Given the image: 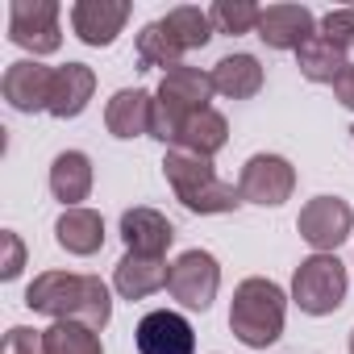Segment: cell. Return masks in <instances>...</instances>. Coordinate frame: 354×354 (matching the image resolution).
<instances>
[{"instance_id":"obj_1","label":"cell","mask_w":354,"mask_h":354,"mask_svg":"<svg viewBox=\"0 0 354 354\" xmlns=\"http://www.w3.org/2000/svg\"><path fill=\"white\" fill-rule=\"evenodd\" d=\"M26 304L34 313H46L55 321H84L92 329H104L113 317V300L100 275H71V271H42L26 288Z\"/></svg>"},{"instance_id":"obj_2","label":"cell","mask_w":354,"mask_h":354,"mask_svg":"<svg viewBox=\"0 0 354 354\" xmlns=\"http://www.w3.org/2000/svg\"><path fill=\"white\" fill-rule=\"evenodd\" d=\"M162 175L188 213H234L242 205V192L234 184H221L213 158L188 154V150H167L162 158Z\"/></svg>"},{"instance_id":"obj_3","label":"cell","mask_w":354,"mask_h":354,"mask_svg":"<svg viewBox=\"0 0 354 354\" xmlns=\"http://www.w3.org/2000/svg\"><path fill=\"white\" fill-rule=\"evenodd\" d=\"M283 317H288V296L279 283H271L263 275L238 283L234 308H230V329L242 346H250V350L275 346L283 333Z\"/></svg>"},{"instance_id":"obj_4","label":"cell","mask_w":354,"mask_h":354,"mask_svg":"<svg viewBox=\"0 0 354 354\" xmlns=\"http://www.w3.org/2000/svg\"><path fill=\"white\" fill-rule=\"evenodd\" d=\"M213 75L209 71H196V67H175L162 75L158 92H154V121H150V138L158 142H171V146H180V133L188 125L192 113L209 109L213 100Z\"/></svg>"},{"instance_id":"obj_5","label":"cell","mask_w":354,"mask_h":354,"mask_svg":"<svg viewBox=\"0 0 354 354\" xmlns=\"http://www.w3.org/2000/svg\"><path fill=\"white\" fill-rule=\"evenodd\" d=\"M292 300L308 317H325V313L342 308V300H346V267L337 263V254L304 259L296 267V275H292Z\"/></svg>"},{"instance_id":"obj_6","label":"cell","mask_w":354,"mask_h":354,"mask_svg":"<svg viewBox=\"0 0 354 354\" xmlns=\"http://www.w3.org/2000/svg\"><path fill=\"white\" fill-rule=\"evenodd\" d=\"M217 288H221V267H217V259L209 250H184L180 259L171 263L167 292L180 300L184 308L205 313L217 300Z\"/></svg>"},{"instance_id":"obj_7","label":"cell","mask_w":354,"mask_h":354,"mask_svg":"<svg viewBox=\"0 0 354 354\" xmlns=\"http://www.w3.org/2000/svg\"><path fill=\"white\" fill-rule=\"evenodd\" d=\"M9 42L34 55H55L63 46L59 5L55 0H13L9 9Z\"/></svg>"},{"instance_id":"obj_8","label":"cell","mask_w":354,"mask_h":354,"mask_svg":"<svg viewBox=\"0 0 354 354\" xmlns=\"http://www.w3.org/2000/svg\"><path fill=\"white\" fill-rule=\"evenodd\" d=\"M292 188H296V171H292V162L283 154H254V158H246L242 180H238L242 201L263 205V209L283 205L292 196Z\"/></svg>"},{"instance_id":"obj_9","label":"cell","mask_w":354,"mask_h":354,"mask_svg":"<svg viewBox=\"0 0 354 354\" xmlns=\"http://www.w3.org/2000/svg\"><path fill=\"white\" fill-rule=\"evenodd\" d=\"M296 230H300V238H304L317 254H329V250H337V246L350 238V230H354V209H350L346 201H337V196H317V201H308V205L300 209Z\"/></svg>"},{"instance_id":"obj_10","label":"cell","mask_w":354,"mask_h":354,"mask_svg":"<svg viewBox=\"0 0 354 354\" xmlns=\"http://www.w3.org/2000/svg\"><path fill=\"white\" fill-rule=\"evenodd\" d=\"M0 92L5 100L17 109V113H50V92H55V71L34 63V59H21V63H9L5 80H0Z\"/></svg>"},{"instance_id":"obj_11","label":"cell","mask_w":354,"mask_h":354,"mask_svg":"<svg viewBox=\"0 0 354 354\" xmlns=\"http://www.w3.org/2000/svg\"><path fill=\"white\" fill-rule=\"evenodd\" d=\"M138 354H196V333L180 313L154 308L138 321Z\"/></svg>"},{"instance_id":"obj_12","label":"cell","mask_w":354,"mask_h":354,"mask_svg":"<svg viewBox=\"0 0 354 354\" xmlns=\"http://www.w3.org/2000/svg\"><path fill=\"white\" fill-rule=\"evenodd\" d=\"M259 38L271 50H300L308 38H317V17L304 5H271L259 17Z\"/></svg>"},{"instance_id":"obj_13","label":"cell","mask_w":354,"mask_h":354,"mask_svg":"<svg viewBox=\"0 0 354 354\" xmlns=\"http://www.w3.org/2000/svg\"><path fill=\"white\" fill-rule=\"evenodd\" d=\"M129 21V5L125 0H80L71 9V26L80 34V42L88 46H113L117 34Z\"/></svg>"},{"instance_id":"obj_14","label":"cell","mask_w":354,"mask_h":354,"mask_svg":"<svg viewBox=\"0 0 354 354\" xmlns=\"http://www.w3.org/2000/svg\"><path fill=\"white\" fill-rule=\"evenodd\" d=\"M121 238L133 254H154L162 259L167 246L175 242V225L158 209H125L121 213Z\"/></svg>"},{"instance_id":"obj_15","label":"cell","mask_w":354,"mask_h":354,"mask_svg":"<svg viewBox=\"0 0 354 354\" xmlns=\"http://www.w3.org/2000/svg\"><path fill=\"white\" fill-rule=\"evenodd\" d=\"M150 121H154V96L146 88H121L104 109V125L113 138H142L150 133Z\"/></svg>"},{"instance_id":"obj_16","label":"cell","mask_w":354,"mask_h":354,"mask_svg":"<svg viewBox=\"0 0 354 354\" xmlns=\"http://www.w3.org/2000/svg\"><path fill=\"white\" fill-rule=\"evenodd\" d=\"M167 275H171V267H167L162 259L125 250V259H121L117 271H113V288H117L125 300H146L150 292L167 288Z\"/></svg>"},{"instance_id":"obj_17","label":"cell","mask_w":354,"mask_h":354,"mask_svg":"<svg viewBox=\"0 0 354 354\" xmlns=\"http://www.w3.org/2000/svg\"><path fill=\"white\" fill-rule=\"evenodd\" d=\"M50 192L67 209H80V201H88V192H92V158L84 150L55 154V162H50Z\"/></svg>"},{"instance_id":"obj_18","label":"cell","mask_w":354,"mask_h":354,"mask_svg":"<svg viewBox=\"0 0 354 354\" xmlns=\"http://www.w3.org/2000/svg\"><path fill=\"white\" fill-rule=\"evenodd\" d=\"M92 92H96V71H92V67H84V63H67V67H59V71H55L50 113H55L59 121L80 117V113L88 109V100H92Z\"/></svg>"},{"instance_id":"obj_19","label":"cell","mask_w":354,"mask_h":354,"mask_svg":"<svg viewBox=\"0 0 354 354\" xmlns=\"http://www.w3.org/2000/svg\"><path fill=\"white\" fill-rule=\"evenodd\" d=\"M55 238L67 254H96L104 246V221L92 209H63L55 221Z\"/></svg>"},{"instance_id":"obj_20","label":"cell","mask_w":354,"mask_h":354,"mask_svg":"<svg viewBox=\"0 0 354 354\" xmlns=\"http://www.w3.org/2000/svg\"><path fill=\"white\" fill-rule=\"evenodd\" d=\"M296 67H300V75L313 80V84H333L350 63H346V46H337V42H329L325 34H317V38H308V42L296 50Z\"/></svg>"},{"instance_id":"obj_21","label":"cell","mask_w":354,"mask_h":354,"mask_svg":"<svg viewBox=\"0 0 354 354\" xmlns=\"http://www.w3.org/2000/svg\"><path fill=\"white\" fill-rule=\"evenodd\" d=\"M213 88L230 100H250L263 88V67L254 55H225L213 67Z\"/></svg>"},{"instance_id":"obj_22","label":"cell","mask_w":354,"mask_h":354,"mask_svg":"<svg viewBox=\"0 0 354 354\" xmlns=\"http://www.w3.org/2000/svg\"><path fill=\"white\" fill-rule=\"evenodd\" d=\"M225 142H230V125H225V117H221L217 109L192 113L188 125H184V133H180V150L201 154V158H213Z\"/></svg>"},{"instance_id":"obj_23","label":"cell","mask_w":354,"mask_h":354,"mask_svg":"<svg viewBox=\"0 0 354 354\" xmlns=\"http://www.w3.org/2000/svg\"><path fill=\"white\" fill-rule=\"evenodd\" d=\"M184 46L175 42V34L167 30V21H150L142 34H138V67L142 71H150V67H167V71H175V67H184Z\"/></svg>"},{"instance_id":"obj_24","label":"cell","mask_w":354,"mask_h":354,"mask_svg":"<svg viewBox=\"0 0 354 354\" xmlns=\"http://www.w3.org/2000/svg\"><path fill=\"white\" fill-rule=\"evenodd\" d=\"M46 354H104L100 333L84 321H55L50 329H42Z\"/></svg>"},{"instance_id":"obj_25","label":"cell","mask_w":354,"mask_h":354,"mask_svg":"<svg viewBox=\"0 0 354 354\" xmlns=\"http://www.w3.org/2000/svg\"><path fill=\"white\" fill-rule=\"evenodd\" d=\"M162 21H167V30L175 34V42H180L184 50H201V46H209V38H213V17L201 13V9H192V5L171 9Z\"/></svg>"},{"instance_id":"obj_26","label":"cell","mask_w":354,"mask_h":354,"mask_svg":"<svg viewBox=\"0 0 354 354\" xmlns=\"http://www.w3.org/2000/svg\"><path fill=\"white\" fill-rule=\"evenodd\" d=\"M209 17H213L217 34H250V30H259L263 9L254 5V0H217V5L209 9Z\"/></svg>"},{"instance_id":"obj_27","label":"cell","mask_w":354,"mask_h":354,"mask_svg":"<svg viewBox=\"0 0 354 354\" xmlns=\"http://www.w3.org/2000/svg\"><path fill=\"white\" fill-rule=\"evenodd\" d=\"M0 354H46V342H42L38 329L13 325V329L5 333V342H0Z\"/></svg>"},{"instance_id":"obj_28","label":"cell","mask_w":354,"mask_h":354,"mask_svg":"<svg viewBox=\"0 0 354 354\" xmlns=\"http://www.w3.org/2000/svg\"><path fill=\"white\" fill-rule=\"evenodd\" d=\"M321 34L329 38V42H337V46H354V9H333V13H325L321 17Z\"/></svg>"},{"instance_id":"obj_29","label":"cell","mask_w":354,"mask_h":354,"mask_svg":"<svg viewBox=\"0 0 354 354\" xmlns=\"http://www.w3.org/2000/svg\"><path fill=\"white\" fill-rule=\"evenodd\" d=\"M5 250H9V259H5V279H17L21 275V263H26V246H21V238L17 234H5Z\"/></svg>"},{"instance_id":"obj_30","label":"cell","mask_w":354,"mask_h":354,"mask_svg":"<svg viewBox=\"0 0 354 354\" xmlns=\"http://www.w3.org/2000/svg\"><path fill=\"white\" fill-rule=\"evenodd\" d=\"M333 96H337V100H342V104L354 113V63H350V67H346V71L333 80Z\"/></svg>"},{"instance_id":"obj_31","label":"cell","mask_w":354,"mask_h":354,"mask_svg":"<svg viewBox=\"0 0 354 354\" xmlns=\"http://www.w3.org/2000/svg\"><path fill=\"white\" fill-rule=\"evenodd\" d=\"M350 354H354V333H350Z\"/></svg>"}]
</instances>
